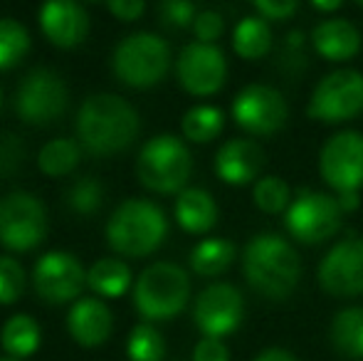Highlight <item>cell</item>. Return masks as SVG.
Wrapping results in <instances>:
<instances>
[{"label": "cell", "mask_w": 363, "mask_h": 361, "mask_svg": "<svg viewBox=\"0 0 363 361\" xmlns=\"http://www.w3.org/2000/svg\"><path fill=\"white\" fill-rule=\"evenodd\" d=\"M311 45L329 62H346L359 55L361 33L351 20L329 18L311 30Z\"/></svg>", "instance_id": "20"}, {"label": "cell", "mask_w": 363, "mask_h": 361, "mask_svg": "<svg viewBox=\"0 0 363 361\" xmlns=\"http://www.w3.org/2000/svg\"><path fill=\"white\" fill-rule=\"evenodd\" d=\"M86 284L101 297H121L131 284V270L116 257H101L86 270Z\"/></svg>", "instance_id": "24"}, {"label": "cell", "mask_w": 363, "mask_h": 361, "mask_svg": "<svg viewBox=\"0 0 363 361\" xmlns=\"http://www.w3.org/2000/svg\"><path fill=\"white\" fill-rule=\"evenodd\" d=\"M77 134L91 154H116L139 134V114L119 94H94L77 114Z\"/></svg>", "instance_id": "2"}, {"label": "cell", "mask_w": 363, "mask_h": 361, "mask_svg": "<svg viewBox=\"0 0 363 361\" xmlns=\"http://www.w3.org/2000/svg\"><path fill=\"white\" fill-rule=\"evenodd\" d=\"M193 33H196L198 43L203 45H216L220 35L225 33V20L218 10H201L193 20Z\"/></svg>", "instance_id": "36"}, {"label": "cell", "mask_w": 363, "mask_h": 361, "mask_svg": "<svg viewBox=\"0 0 363 361\" xmlns=\"http://www.w3.org/2000/svg\"><path fill=\"white\" fill-rule=\"evenodd\" d=\"M233 48L242 60H262L272 50V28L259 15H245L233 33Z\"/></svg>", "instance_id": "22"}, {"label": "cell", "mask_w": 363, "mask_h": 361, "mask_svg": "<svg viewBox=\"0 0 363 361\" xmlns=\"http://www.w3.org/2000/svg\"><path fill=\"white\" fill-rule=\"evenodd\" d=\"M314 5L316 10H321V13H334V10H339L341 8V0H334V3H324V0H314Z\"/></svg>", "instance_id": "42"}, {"label": "cell", "mask_w": 363, "mask_h": 361, "mask_svg": "<svg viewBox=\"0 0 363 361\" xmlns=\"http://www.w3.org/2000/svg\"><path fill=\"white\" fill-rule=\"evenodd\" d=\"M0 361H20V359H0Z\"/></svg>", "instance_id": "44"}, {"label": "cell", "mask_w": 363, "mask_h": 361, "mask_svg": "<svg viewBox=\"0 0 363 361\" xmlns=\"http://www.w3.org/2000/svg\"><path fill=\"white\" fill-rule=\"evenodd\" d=\"M193 159L188 146L173 134H158L141 149L136 174L148 191L176 193L191 179Z\"/></svg>", "instance_id": "5"}, {"label": "cell", "mask_w": 363, "mask_h": 361, "mask_svg": "<svg viewBox=\"0 0 363 361\" xmlns=\"http://www.w3.org/2000/svg\"><path fill=\"white\" fill-rule=\"evenodd\" d=\"M255 361H296V359H294V354L287 352V349L269 347V349H264V352H259Z\"/></svg>", "instance_id": "40"}, {"label": "cell", "mask_w": 363, "mask_h": 361, "mask_svg": "<svg viewBox=\"0 0 363 361\" xmlns=\"http://www.w3.org/2000/svg\"><path fill=\"white\" fill-rule=\"evenodd\" d=\"M336 201H339V208L344 213H354L356 208L361 206V196H359V193H339V196H336Z\"/></svg>", "instance_id": "41"}, {"label": "cell", "mask_w": 363, "mask_h": 361, "mask_svg": "<svg viewBox=\"0 0 363 361\" xmlns=\"http://www.w3.org/2000/svg\"><path fill=\"white\" fill-rule=\"evenodd\" d=\"M363 111V74L359 70H336L314 87L306 114L324 124L351 121Z\"/></svg>", "instance_id": "9"}, {"label": "cell", "mask_w": 363, "mask_h": 361, "mask_svg": "<svg viewBox=\"0 0 363 361\" xmlns=\"http://www.w3.org/2000/svg\"><path fill=\"white\" fill-rule=\"evenodd\" d=\"M38 164L48 176H67L79 164V146L72 139H52L40 149Z\"/></svg>", "instance_id": "28"}, {"label": "cell", "mask_w": 363, "mask_h": 361, "mask_svg": "<svg viewBox=\"0 0 363 361\" xmlns=\"http://www.w3.org/2000/svg\"><path fill=\"white\" fill-rule=\"evenodd\" d=\"M30 35L18 20L0 18V70H10L28 55Z\"/></svg>", "instance_id": "29"}, {"label": "cell", "mask_w": 363, "mask_h": 361, "mask_svg": "<svg viewBox=\"0 0 363 361\" xmlns=\"http://www.w3.org/2000/svg\"><path fill=\"white\" fill-rule=\"evenodd\" d=\"M319 174L339 193H359L363 188V134L339 131L329 136L319 151Z\"/></svg>", "instance_id": "11"}, {"label": "cell", "mask_w": 363, "mask_h": 361, "mask_svg": "<svg viewBox=\"0 0 363 361\" xmlns=\"http://www.w3.org/2000/svg\"><path fill=\"white\" fill-rule=\"evenodd\" d=\"M0 106H3V91H0Z\"/></svg>", "instance_id": "43"}, {"label": "cell", "mask_w": 363, "mask_h": 361, "mask_svg": "<svg viewBox=\"0 0 363 361\" xmlns=\"http://www.w3.org/2000/svg\"><path fill=\"white\" fill-rule=\"evenodd\" d=\"M329 334L336 352L363 361V307H346L336 312Z\"/></svg>", "instance_id": "23"}, {"label": "cell", "mask_w": 363, "mask_h": 361, "mask_svg": "<svg viewBox=\"0 0 363 361\" xmlns=\"http://www.w3.org/2000/svg\"><path fill=\"white\" fill-rule=\"evenodd\" d=\"M111 327H114V319H111L109 307L96 297L77 299L74 307L67 314L69 334L82 347H99V344H104L111 334Z\"/></svg>", "instance_id": "19"}, {"label": "cell", "mask_w": 363, "mask_h": 361, "mask_svg": "<svg viewBox=\"0 0 363 361\" xmlns=\"http://www.w3.org/2000/svg\"><path fill=\"white\" fill-rule=\"evenodd\" d=\"M245 317V299L235 284L213 282L196 297L193 319L206 337L220 339L235 332Z\"/></svg>", "instance_id": "15"}, {"label": "cell", "mask_w": 363, "mask_h": 361, "mask_svg": "<svg viewBox=\"0 0 363 361\" xmlns=\"http://www.w3.org/2000/svg\"><path fill=\"white\" fill-rule=\"evenodd\" d=\"M25 289V270L15 257L0 255V304H13Z\"/></svg>", "instance_id": "33"}, {"label": "cell", "mask_w": 363, "mask_h": 361, "mask_svg": "<svg viewBox=\"0 0 363 361\" xmlns=\"http://www.w3.org/2000/svg\"><path fill=\"white\" fill-rule=\"evenodd\" d=\"M168 223L163 211L144 198L124 201L106 223V243L119 255L144 257L163 243Z\"/></svg>", "instance_id": "3"}, {"label": "cell", "mask_w": 363, "mask_h": 361, "mask_svg": "<svg viewBox=\"0 0 363 361\" xmlns=\"http://www.w3.org/2000/svg\"><path fill=\"white\" fill-rule=\"evenodd\" d=\"M40 25L48 40L57 48H74L89 33V15L79 3L50 0L40 10Z\"/></svg>", "instance_id": "18"}, {"label": "cell", "mask_w": 363, "mask_h": 361, "mask_svg": "<svg viewBox=\"0 0 363 361\" xmlns=\"http://www.w3.org/2000/svg\"><path fill=\"white\" fill-rule=\"evenodd\" d=\"M341 216L344 211L339 208L336 196L314 191V188H301L291 198L284 226L294 240L304 245H319L339 233Z\"/></svg>", "instance_id": "7"}, {"label": "cell", "mask_w": 363, "mask_h": 361, "mask_svg": "<svg viewBox=\"0 0 363 361\" xmlns=\"http://www.w3.org/2000/svg\"><path fill=\"white\" fill-rule=\"evenodd\" d=\"M106 8H109L111 15H116L124 23L139 20L146 13V5L141 0H111V3H106Z\"/></svg>", "instance_id": "39"}, {"label": "cell", "mask_w": 363, "mask_h": 361, "mask_svg": "<svg viewBox=\"0 0 363 361\" xmlns=\"http://www.w3.org/2000/svg\"><path fill=\"white\" fill-rule=\"evenodd\" d=\"M176 221L188 233H208L218 221V203L203 188H183L176 198Z\"/></svg>", "instance_id": "21"}, {"label": "cell", "mask_w": 363, "mask_h": 361, "mask_svg": "<svg viewBox=\"0 0 363 361\" xmlns=\"http://www.w3.org/2000/svg\"><path fill=\"white\" fill-rule=\"evenodd\" d=\"M264 149L252 139H230L216 154V174L230 186L257 183L264 169Z\"/></svg>", "instance_id": "17"}, {"label": "cell", "mask_w": 363, "mask_h": 361, "mask_svg": "<svg viewBox=\"0 0 363 361\" xmlns=\"http://www.w3.org/2000/svg\"><path fill=\"white\" fill-rule=\"evenodd\" d=\"M255 10L267 23H284V20H289L299 10V5L294 0H257Z\"/></svg>", "instance_id": "37"}, {"label": "cell", "mask_w": 363, "mask_h": 361, "mask_svg": "<svg viewBox=\"0 0 363 361\" xmlns=\"http://www.w3.org/2000/svg\"><path fill=\"white\" fill-rule=\"evenodd\" d=\"M131 361H161L166 357V342H163L161 332L151 324H136L129 334V344H126Z\"/></svg>", "instance_id": "31"}, {"label": "cell", "mask_w": 363, "mask_h": 361, "mask_svg": "<svg viewBox=\"0 0 363 361\" xmlns=\"http://www.w3.org/2000/svg\"><path fill=\"white\" fill-rule=\"evenodd\" d=\"M171 50L163 38L153 33H134L124 38L114 50L111 67L124 84L146 89L158 84L168 72Z\"/></svg>", "instance_id": "6"}, {"label": "cell", "mask_w": 363, "mask_h": 361, "mask_svg": "<svg viewBox=\"0 0 363 361\" xmlns=\"http://www.w3.org/2000/svg\"><path fill=\"white\" fill-rule=\"evenodd\" d=\"M35 292L50 304H65L79 297L86 284V272L82 262L69 252H48L33 267Z\"/></svg>", "instance_id": "16"}, {"label": "cell", "mask_w": 363, "mask_h": 361, "mask_svg": "<svg viewBox=\"0 0 363 361\" xmlns=\"http://www.w3.org/2000/svg\"><path fill=\"white\" fill-rule=\"evenodd\" d=\"M235 245L223 238H208L201 240L191 252V267L201 277H218L233 265Z\"/></svg>", "instance_id": "25"}, {"label": "cell", "mask_w": 363, "mask_h": 361, "mask_svg": "<svg viewBox=\"0 0 363 361\" xmlns=\"http://www.w3.org/2000/svg\"><path fill=\"white\" fill-rule=\"evenodd\" d=\"M101 198H104V188L96 179L91 176H84V179L74 181L67 191V206L72 211L82 213V216H89L96 208L101 206Z\"/></svg>", "instance_id": "32"}, {"label": "cell", "mask_w": 363, "mask_h": 361, "mask_svg": "<svg viewBox=\"0 0 363 361\" xmlns=\"http://www.w3.org/2000/svg\"><path fill=\"white\" fill-rule=\"evenodd\" d=\"M67 106V87L57 72L48 67H38L25 74L15 91V109L20 119L35 126H48L60 119Z\"/></svg>", "instance_id": "10"}, {"label": "cell", "mask_w": 363, "mask_h": 361, "mask_svg": "<svg viewBox=\"0 0 363 361\" xmlns=\"http://www.w3.org/2000/svg\"><path fill=\"white\" fill-rule=\"evenodd\" d=\"M176 74L188 94L211 96L223 89L228 79V60L216 45H203L196 40L181 50L176 60Z\"/></svg>", "instance_id": "14"}, {"label": "cell", "mask_w": 363, "mask_h": 361, "mask_svg": "<svg viewBox=\"0 0 363 361\" xmlns=\"http://www.w3.org/2000/svg\"><path fill=\"white\" fill-rule=\"evenodd\" d=\"M196 15V5L186 3V0H166V3L158 5V18L168 28H188V25H193Z\"/></svg>", "instance_id": "35"}, {"label": "cell", "mask_w": 363, "mask_h": 361, "mask_svg": "<svg viewBox=\"0 0 363 361\" xmlns=\"http://www.w3.org/2000/svg\"><path fill=\"white\" fill-rule=\"evenodd\" d=\"M48 235V211L28 191H13L0 198V245L25 252L38 248Z\"/></svg>", "instance_id": "8"}, {"label": "cell", "mask_w": 363, "mask_h": 361, "mask_svg": "<svg viewBox=\"0 0 363 361\" xmlns=\"http://www.w3.org/2000/svg\"><path fill=\"white\" fill-rule=\"evenodd\" d=\"M319 287L331 297L349 299L363 292V238L339 240L319 262Z\"/></svg>", "instance_id": "13"}, {"label": "cell", "mask_w": 363, "mask_h": 361, "mask_svg": "<svg viewBox=\"0 0 363 361\" xmlns=\"http://www.w3.org/2000/svg\"><path fill=\"white\" fill-rule=\"evenodd\" d=\"M252 203L262 213H269V216L287 211L291 203V191L287 181H282L279 176H262L252 186Z\"/></svg>", "instance_id": "30"}, {"label": "cell", "mask_w": 363, "mask_h": 361, "mask_svg": "<svg viewBox=\"0 0 363 361\" xmlns=\"http://www.w3.org/2000/svg\"><path fill=\"white\" fill-rule=\"evenodd\" d=\"M242 272L247 284L264 299H287L301 277V260L289 240L277 233H259L245 245Z\"/></svg>", "instance_id": "1"}, {"label": "cell", "mask_w": 363, "mask_h": 361, "mask_svg": "<svg viewBox=\"0 0 363 361\" xmlns=\"http://www.w3.org/2000/svg\"><path fill=\"white\" fill-rule=\"evenodd\" d=\"M25 161V144L18 134H0V179H8L23 166Z\"/></svg>", "instance_id": "34"}, {"label": "cell", "mask_w": 363, "mask_h": 361, "mask_svg": "<svg viewBox=\"0 0 363 361\" xmlns=\"http://www.w3.org/2000/svg\"><path fill=\"white\" fill-rule=\"evenodd\" d=\"M191 297V277L173 262H153L134 284L136 309L151 322L173 319L183 312Z\"/></svg>", "instance_id": "4"}, {"label": "cell", "mask_w": 363, "mask_h": 361, "mask_svg": "<svg viewBox=\"0 0 363 361\" xmlns=\"http://www.w3.org/2000/svg\"><path fill=\"white\" fill-rule=\"evenodd\" d=\"M225 126V114L218 106L211 104H198L188 109L181 119L183 136L193 144H208V141L218 139V134Z\"/></svg>", "instance_id": "27"}, {"label": "cell", "mask_w": 363, "mask_h": 361, "mask_svg": "<svg viewBox=\"0 0 363 361\" xmlns=\"http://www.w3.org/2000/svg\"><path fill=\"white\" fill-rule=\"evenodd\" d=\"M289 106L279 89L269 84H247L233 101V119L252 136L277 134L287 124Z\"/></svg>", "instance_id": "12"}, {"label": "cell", "mask_w": 363, "mask_h": 361, "mask_svg": "<svg viewBox=\"0 0 363 361\" xmlns=\"http://www.w3.org/2000/svg\"><path fill=\"white\" fill-rule=\"evenodd\" d=\"M3 349L13 359L30 357L40 347V327L30 314H15L5 322L3 334H0Z\"/></svg>", "instance_id": "26"}, {"label": "cell", "mask_w": 363, "mask_h": 361, "mask_svg": "<svg viewBox=\"0 0 363 361\" xmlns=\"http://www.w3.org/2000/svg\"><path fill=\"white\" fill-rule=\"evenodd\" d=\"M193 361H230V349L223 339L203 337L193 349Z\"/></svg>", "instance_id": "38"}]
</instances>
